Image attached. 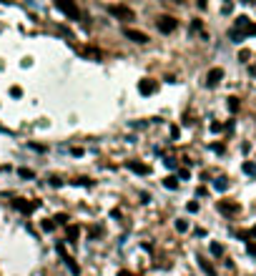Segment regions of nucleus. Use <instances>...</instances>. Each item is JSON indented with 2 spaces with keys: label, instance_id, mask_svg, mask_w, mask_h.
<instances>
[{
  "label": "nucleus",
  "instance_id": "obj_1",
  "mask_svg": "<svg viewBox=\"0 0 256 276\" xmlns=\"http://www.w3.org/2000/svg\"><path fill=\"white\" fill-rule=\"evenodd\" d=\"M55 8H58L60 13H65L70 20H78V18H81V10H78V5L68 3V0H55Z\"/></svg>",
  "mask_w": 256,
  "mask_h": 276
},
{
  "label": "nucleus",
  "instance_id": "obj_2",
  "mask_svg": "<svg viewBox=\"0 0 256 276\" xmlns=\"http://www.w3.org/2000/svg\"><path fill=\"white\" fill-rule=\"evenodd\" d=\"M108 13H111L113 18H121V20H133V10L126 8V5H108Z\"/></svg>",
  "mask_w": 256,
  "mask_h": 276
},
{
  "label": "nucleus",
  "instance_id": "obj_3",
  "mask_svg": "<svg viewBox=\"0 0 256 276\" xmlns=\"http://www.w3.org/2000/svg\"><path fill=\"white\" fill-rule=\"evenodd\" d=\"M156 25H158V30H161V33H166V35H168V33H173V30H176L178 20H176V18H171V15H163V18H158V23H156Z\"/></svg>",
  "mask_w": 256,
  "mask_h": 276
},
{
  "label": "nucleus",
  "instance_id": "obj_4",
  "mask_svg": "<svg viewBox=\"0 0 256 276\" xmlns=\"http://www.w3.org/2000/svg\"><path fill=\"white\" fill-rule=\"evenodd\" d=\"M13 206H15V209H18L20 214H25V216H30V214H33L35 209H38V201H28V199H18V201H15Z\"/></svg>",
  "mask_w": 256,
  "mask_h": 276
},
{
  "label": "nucleus",
  "instance_id": "obj_5",
  "mask_svg": "<svg viewBox=\"0 0 256 276\" xmlns=\"http://www.w3.org/2000/svg\"><path fill=\"white\" fill-rule=\"evenodd\" d=\"M156 88H158V83L151 81V78H143V81H138V93L141 96H151V93H156Z\"/></svg>",
  "mask_w": 256,
  "mask_h": 276
},
{
  "label": "nucleus",
  "instance_id": "obj_6",
  "mask_svg": "<svg viewBox=\"0 0 256 276\" xmlns=\"http://www.w3.org/2000/svg\"><path fill=\"white\" fill-rule=\"evenodd\" d=\"M123 35H126V38H131L133 43H141V46H143V43H149V35L141 33V30H136V28H126V30H123Z\"/></svg>",
  "mask_w": 256,
  "mask_h": 276
},
{
  "label": "nucleus",
  "instance_id": "obj_7",
  "mask_svg": "<svg viewBox=\"0 0 256 276\" xmlns=\"http://www.w3.org/2000/svg\"><path fill=\"white\" fill-rule=\"evenodd\" d=\"M221 78H224V70H221V68H211L208 75H206V86H208V88L218 86V83H221Z\"/></svg>",
  "mask_w": 256,
  "mask_h": 276
},
{
  "label": "nucleus",
  "instance_id": "obj_8",
  "mask_svg": "<svg viewBox=\"0 0 256 276\" xmlns=\"http://www.w3.org/2000/svg\"><path fill=\"white\" fill-rule=\"evenodd\" d=\"M126 166H128V168H131L133 173H141V176H149V173H151V168L146 166V164H136V161H128Z\"/></svg>",
  "mask_w": 256,
  "mask_h": 276
},
{
  "label": "nucleus",
  "instance_id": "obj_9",
  "mask_svg": "<svg viewBox=\"0 0 256 276\" xmlns=\"http://www.w3.org/2000/svg\"><path fill=\"white\" fill-rule=\"evenodd\" d=\"M78 236H81V228L78 226H65V239L70 244H78Z\"/></svg>",
  "mask_w": 256,
  "mask_h": 276
},
{
  "label": "nucleus",
  "instance_id": "obj_10",
  "mask_svg": "<svg viewBox=\"0 0 256 276\" xmlns=\"http://www.w3.org/2000/svg\"><path fill=\"white\" fill-rule=\"evenodd\" d=\"M218 211H221V214H226V216H231V214H239V204H226V201H221V204H218Z\"/></svg>",
  "mask_w": 256,
  "mask_h": 276
},
{
  "label": "nucleus",
  "instance_id": "obj_11",
  "mask_svg": "<svg viewBox=\"0 0 256 276\" xmlns=\"http://www.w3.org/2000/svg\"><path fill=\"white\" fill-rule=\"evenodd\" d=\"M199 266L204 269V274H206V276H216V271H213V266H211V264H208L206 259H201V256H199Z\"/></svg>",
  "mask_w": 256,
  "mask_h": 276
},
{
  "label": "nucleus",
  "instance_id": "obj_12",
  "mask_svg": "<svg viewBox=\"0 0 256 276\" xmlns=\"http://www.w3.org/2000/svg\"><path fill=\"white\" fill-rule=\"evenodd\" d=\"M163 186H166L168 191H176V188H178V178H176V176H166V178H163Z\"/></svg>",
  "mask_w": 256,
  "mask_h": 276
},
{
  "label": "nucleus",
  "instance_id": "obj_13",
  "mask_svg": "<svg viewBox=\"0 0 256 276\" xmlns=\"http://www.w3.org/2000/svg\"><path fill=\"white\" fill-rule=\"evenodd\" d=\"M78 53H83V55H88V58H101V51H96V48H76Z\"/></svg>",
  "mask_w": 256,
  "mask_h": 276
},
{
  "label": "nucleus",
  "instance_id": "obj_14",
  "mask_svg": "<svg viewBox=\"0 0 256 276\" xmlns=\"http://www.w3.org/2000/svg\"><path fill=\"white\" fill-rule=\"evenodd\" d=\"M213 188H216V191H226V188H229V181H226V178H216V181H213Z\"/></svg>",
  "mask_w": 256,
  "mask_h": 276
},
{
  "label": "nucleus",
  "instance_id": "obj_15",
  "mask_svg": "<svg viewBox=\"0 0 256 276\" xmlns=\"http://www.w3.org/2000/svg\"><path fill=\"white\" fill-rule=\"evenodd\" d=\"M176 231H178V233H186V231H189V221L178 219V221H176Z\"/></svg>",
  "mask_w": 256,
  "mask_h": 276
},
{
  "label": "nucleus",
  "instance_id": "obj_16",
  "mask_svg": "<svg viewBox=\"0 0 256 276\" xmlns=\"http://www.w3.org/2000/svg\"><path fill=\"white\" fill-rule=\"evenodd\" d=\"M244 173H249V176H256V164L246 161V164H244Z\"/></svg>",
  "mask_w": 256,
  "mask_h": 276
},
{
  "label": "nucleus",
  "instance_id": "obj_17",
  "mask_svg": "<svg viewBox=\"0 0 256 276\" xmlns=\"http://www.w3.org/2000/svg\"><path fill=\"white\" fill-rule=\"evenodd\" d=\"M229 35L234 38V43H241V38H244V33H241V30H236V28H234V30H229Z\"/></svg>",
  "mask_w": 256,
  "mask_h": 276
},
{
  "label": "nucleus",
  "instance_id": "obj_18",
  "mask_svg": "<svg viewBox=\"0 0 256 276\" xmlns=\"http://www.w3.org/2000/svg\"><path fill=\"white\" fill-rule=\"evenodd\" d=\"M211 254H213V256H221V254H224V246H221V244H211Z\"/></svg>",
  "mask_w": 256,
  "mask_h": 276
},
{
  "label": "nucleus",
  "instance_id": "obj_19",
  "mask_svg": "<svg viewBox=\"0 0 256 276\" xmlns=\"http://www.w3.org/2000/svg\"><path fill=\"white\" fill-rule=\"evenodd\" d=\"M229 110H231V113L239 110V98H229Z\"/></svg>",
  "mask_w": 256,
  "mask_h": 276
},
{
  "label": "nucleus",
  "instance_id": "obj_20",
  "mask_svg": "<svg viewBox=\"0 0 256 276\" xmlns=\"http://www.w3.org/2000/svg\"><path fill=\"white\" fill-rule=\"evenodd\" d=\"M53 228H55V221L53 219H46L43 221V231H53Z\"/></svg>",
  "mask_w": 256,
  "mask_h": 276
},
{
  "label": "nucleus",
  "instance_id": "obj_21",
  "mask_svg": "<svg viewBox=\"0 0 256 276\" xmlns=\"http://www.w3.org/2000/svg\"><path fill=\"white\" fill-rule=\"evenodd\" d=\"M18 176H23V178H33V171H30V168H18Z\"/></svg>",
  "mask_w": 256,
  "mask_h": 276
},
{
  "label": "nucleus",
  "instance_id": "obj_22",
  "mask_svg": "<svg viewBox=\"0 0 256 276\" xmlns=\"http://www.w3.org/2000/svg\"><path fill=\"white\" fill-rule=\"evenodd\" d=\"M73 183H76V186H91L93 181H91V178H76V181H73Z\"/></svg>",
  "mask_w": 256,
  "mask_h": 276
},
{
  "label": "nucleus",
  "instance_id": "obj_23",
  "mask_svg": "<svg viewBox=\"0 0 256 276\" xmlns=\"http://www.w3.org/2000/svg\"><path fill=\"white\" fill-rule=\"evenodd\" d=\"M186 209H189V214H196V211H199V204H196V201H189Z\"/></svg>",
  "mask_w": 256,
  "mask_h": 276
},
{
  "label": "nucleus",
  "instance_id": "obj_24",
  "mask_svg": "<svg viewBox=\"0 0 256 276\" xmlns=\"http://www.w3.org/2000/svg\"><path fill=\"white\" fill-rule=\"evenodd\" d=\"M10 96H13V98H20V96H23V91H20L18 86H13V88H10Z\"/></svg>",
  "mask_w": 256,
  "mask_h": 276
},
{
  "label": "nucleus",
  "instance_id": "obj_25",
  "mask_svg": "<svg viewBox=\"0 0 256 276\" xmlns=\"http://www.w3.org/2000/svg\"><path fill=\"white\" fill-rule=\"evenodd\" d=\"M53 221H58V223H68V214H58Z\"/></svg>",
  "mask_w": 256,
  "mask_h": 276
},
{
  "label": "nucleus",
  "instance_id": "obj_26",
  "mask_svg": "<svg viewBox=\"0 0 256 276\" xmlns=\"http://www.w3.org/2000/svg\"><path fill=\"white\" fill-rule=\"evenodd\" d=\"M246 251H249L251 256H256V244H254V241H249V244H246Z\"/></svg>",
  "mask_w": 256,
  "mask_h": 276
},
{
  "label": "nucleus",
  "instance_id": "obj_27",
  "mask_svg": "<svg viewBox=\"0 0 256 276\" xmlns=\"http://www.w3.org/2000/svg\"><path fill=\"white\" fill-rule=\"evenodd\" d=\"M239 58H241V60H249V58H251V53H249V51H241V53H239Z\"/></svg>",
  "mask_w": 256,
  "mask_h": 276
},
{
  "label": "nucleus",
  "instance_id": "obj_28",
  "mask_svg": "<svg viewBox=\"0 0 256 276\" xmlns=\"http://www.w3.org/2000/svg\"><path fill=\"white\" fill-rule=\"evenodd\" d=\"M178 176H181V178H189L191 173H189V168H181V171H178Z\"/></svg>",
  "mask_w": 256,
  "mask_h": 276
},
{
  "label": "nucleus",
  "instance_id": "obj_29",
  "mask_svg": "<svg viewBox=\"0 0 256 276\" xmlns=\"http://www.w3.org/2000/svg\"><path fill=\"white\" fill-rule=\"evenodd\" d=\"M221 128H224L221 123H211V131H213V133H218V131H221Z\"/></svg>",
  "mask_w": 256,
  "mask_h": 276
},
{
  "label": "nucleus",
  "instance_id": "obj_30",
  "mask_svg": "<svg viewBox=\"0 0 256 276\" xmlns=\"http://www.w3.org/2000/svg\"><path fill=\"white\" fill-rule=\"evenodd\" d=\"M246 35H256V25H249L246 28Z\"/></svg>",
  "mask_w": 256,
  "mask_h": 276
},
{
  "label": "nucleus",
  "instance_id": "obj_31",
  "mask_svg": "<svg viewBox=\"0 0 256 276\" xmlns=\"http://www.w3.org/2000/svg\"><path fill=\"white\" fill-rule=\"evenodd\" d=\"M118 276H136V274H131V271H118Z\"/></svg>",
  "mask_w": 256,
  "mask_h": 276
},
{
  "label": "nucleus",
  "instance_id": "obj_32",
  "mask_svg": "<svg viewBox=\"0 0 256 276\" xmlns=\"http://www.w3.org/2000/svg\"><path fill=\"white\" fill-rule=\"evenodd\" d=\"M249 236H251V239H256V226H254V228L249 231Z\"/></svg>",
  "mask_w": 256,
  "mask_h": 276
}]
</instances>
